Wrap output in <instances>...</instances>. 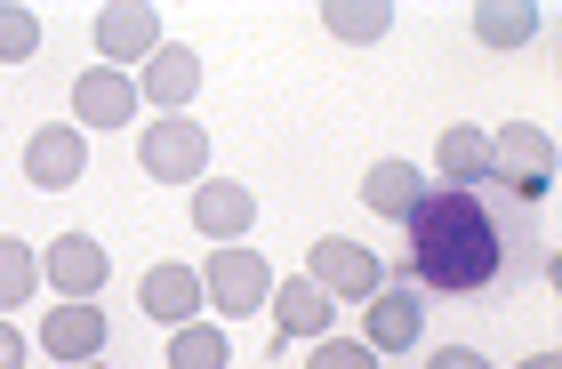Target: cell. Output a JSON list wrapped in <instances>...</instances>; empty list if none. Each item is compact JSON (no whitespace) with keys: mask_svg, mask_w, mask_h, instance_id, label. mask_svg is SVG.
I'll return each mask as SVG.
<instances>
[{"mask_svg":"<svg viewBox=\"0 0 562 369\" xmlns=\"http://www.w3.org/2000/svg\"><path fill=\"white\" fill-rule=\"evenodd\" d=\"M402 225H411V266H402V281H418V289L474 298V289H491L498 266H506L498 217L474 193H458V185H426V201Z\"/></svg>","mask_w":562,"mask_h":369,"instance_id":"1","label":"cell"},{"mask_svg":"<svg viewBox=\"0 0 562 369\" xmlns=\"http://www.w3.org/2000/svg\"><path fill=\"white\" fill-rule=\"evenodd\" d=\"M491 177L515 201H547L554 193V137H547L539 121H506L498 137H491Z\"/></svg>","mask_w":562,"mask_h":369,"instance_id":"2","label":"cell"},{"mask_svg":"<svg viewBox=\"0 0 562 369\" xmlns=\"http://www.w3.org/2000/svg\"><path fill=\"white\" fill-rule=\"evenodd\" d=\"M201 298H210L217 313H258L273 298V266H266V249H249V242H217L210 257H201Z\"/></svg>","mask_w":562,"mask_h":369,"instance_id":"3","label":"cell"},{"mask_svg":"<svg viewBox=\"0 0 562 369\" xmlns=\"http://www.w3.org/2000/svg\"><path fill=\"white\" fill-rule=\"evenodd\" d=\"M137 169L161 177V185H201V169H210V128H201L193 113H161L145 121L137 137Z\"/></svg>","mask_w":562,"mask_h":369,"instance_id":"4","label":"cell"},{"mask_svg":"<svg viewBox=\"0 0 562 369\" xmlns=\"http://www.w3.org/2000/svg\"><path fill=\"white\" fill-rule=\"evenodd\" d=\"M305 281L322 289V298H378V289H386V266H378V257L362 249V242H338V233H322L314 249H305Z\"/></svg>","mask_w":562,"mask_h":369,"instance_id":"5","label":"cell"},{"mask_svg":"<svg viewBox=\"0 0 562 369\" xmlns=\"http://www.w3.org/2000/svg\"><path fill=\"white\" fill-rule=\"evenodd\" d=\"M193 233L201 242H249L258 233V193L241 177H201L193 185Z\"/></svg>","mask_w":562,"mask_h":369,"instance_id":"6","label":"cell"},{"mask_svg":"<svg viewBox=\"0 0 562 369\" xmlns=\"http://www.w3.org/2000/svg\"><path fill=\"white\" fill-rule=\"evenodd\" d=\"M153 48H161V9H145V0H113V9H97V57L113 72L145 65Z\"/></svg>","mask_w":562,"mask_h":369,"instance_id":"7","label":"cell"},{"mask_svg":"<svg viewBox=\"0 0 562 369\" xmlns=\"http://www.w3.org/2000/svg\"><path fill=\"white\" fill-rule=\"evenodd\" d=\"M81 169H89V137H81L72 121H48V128H33V137H24V177H33L41 193L81 185Z\"/></svg>","mask_w":562,"mask_h":369,"instance_id":"8","label":"cell"},{"mask_svg":"<svg viewBox=\"0 0 562 369\" xmlns=\"http://www.w3.org/2000/svg\"><path fill=\"white\" fill-rule=\"evenodd\" d=\"M105 273H113V257L97 249L89 233H65V242L41 249V281L57 289V298H97V289H105Z\"/></svg>","mask_w":562,"mask_h":369,"instance_id":"9","label":"cell"},{"mask_svg":"<svg viewBox=\"0 0 562 369\" xmlns=\"http://www.w3.org/2000/svg\"><path fill=\"white\" fill-rule=\"evenodd\" d=\"M362 305H370V313H362V346H370V354H411V346H418L426 305H418L402 281H386V289H378V298H362Z\"/></svg>","mask_w":562,"mask_h":369,"instance_id":"10","label":"cell"},{"mask_svg":"<svg viewBox=\"0 0 562 369\" xmlns=\"http://www.w3.org/2000/svg\"><path fill=\"white\" fill-rule=\"evenodd\" d=\"M193 89H201V57H193V48H177V41H161V48H153V57L137 65V104L186 113V104H193Z\"/></svg>","mask_w":562,"mask_h":369,"instance_id":"11","label":"cell"},{"mask_svg":"<svg viewBox=\"0 0 562 369\" xmlns=\"http://www.w3.org/2000/svg\"><path fill=\"white\" fill-rule=\"evenodd\" d=\"M41 346L57 354V361H97V354H105V313H97L89 298L48 305L41 313Z\"/></svg>","mask_w":562,"mask_h":369,"instance_id":"12","label":"cell"},{"mask_svg":"<svg viewBox=\"0 0 562 369\" xmlns=\"http://www.w3.org/2000/svg\"><path fill=\"white\" fill-rule=\"evenodd\" d=\"M72 113H81V128H130L137 113V81L113 65H89L81 81H72Z\"/></svg>","mask_w":562,"mask_h":369,"instance_id":"13","label":"cell"},{"mask_svg":"<svg viewBox=\"0 0 562 369\" xmlns=\"http://www.w3.org/2000/svg\"><path fill=\"white\" fill-rule=\"evenodd\" d=\"M137 305L153 313V322L186 329V322H193V305H210V298H201V273H193V266H153V273L137 281Z\"/></svg>","mask_w":562,"mask_h":369,"instance_id":"14","label":"cell"},{"mask_svg":"<svg viewBox=\"0 0 562 369\" xmlns=\"http://www.w3.org/2000/svg\"><path fill=\"white\" fill-rule=\"evenodd\" d=\"M434 169H442V185L474 193V185L491 177V137H482L474 121H450V128H442V145H434Z\"/></svg>","mask_w":562,"mask_h":369,"instance_id":"15","label":"cell"},{"mask_svg":"<svg viewBox=\"0 0 562 369\" xmlns=\"http://www.w3.org/2000/svg\"><path fill=\"white\" fill-rule=\"evenodd\" d=\"M273 322H281V337H329V313H338V305H329L322 298V289L314 281H305V273H290V281H273Z\"/></svg>","mask_w":562,"mask_h":369,"instance_id":"16","label":"cell"},{"mask_svg":"<svg viewBox=\"0 0 562 369\" xmlns=\"http://www.w3.org/2000/svg\"><path fill=\"white\" fill-rule=\"evenodd\" d=\"M362 201L378 209V217H411V209L426 201V177H418L411 161H378V169L362 177Z\"/></svg>","mask_w":562,"mask_h":369,"instance_id":"17","label":"cell"},{"mask_svg":"<svg viewBox=\"0 0 562 369\" xmlns=\"http://www.w3.org/2000/svg\"><path fill=\"white\" fill-rule=\"evenodd\" d=\"M539 33V9H522V0H482L474 9V41L482 48H522Z\"/></svg>","mask_w":562,"mask_h":369,"instance_id":"18","label":"cell"},{"mask_svg":"<svg viewBox=\"0 0 562 369\" xmlns=\"http://www.w3.org/2000/svg\"><path fill=\"white\" fill-rule=\"evenodd\" d=\"M234 361V346H225V329L217 322H186V329H169V369H225Z\"/></svg>","mask_w":562,"mask_h":369,"instance_id":"19","label":"cell"},{"mask_svg":"<svg viewBox=\"0 0 562 369\" xmlns=\"http://www.w3.org/2000/svg\"><path fill=\"white\" fill-rule=\"evenodd\" d=\"M33 289H41V257H33V242H9V233H0V313L24 305Z\"/></svg>","mask_w":562,"mask_h":369,"instance_id":"20","label":"cell"},{"mask_svg":"<svg viewBox=\"0 0 562 369\" xmlns=\"http://www.w3.org/2000/svg\"><path fill=\"white\" fill-rule=\"evenodd\" d=\"M41 48V16L16 9V0H0V65H24Z\"/></svg>","mask_w":562,"mask_h":369,"instance_id":"21","label":"cell"},{"mask_svg":"<svg viewBox=\"0 0 562 369\" xmlns=\"http://www.w3.org/2000/svg\"><path fill=\"white\" fill-rule=\"evenodd\" d=\"M322 24H329V33H338V41H386V9H346V0H329V9H322Z\"/></svg>","mask_w":562,"mask_h":369,"instance_id":"22","label":"cell"},{"mask_svg":"<svg viewBox=\"0 0 562 369\" xmlns=\"http://www.w3.org/2000/svg\"><path fill=\"white\" fill-rule=\"evenodd\" d=\"M305 369H378V354L362 346V337H314V361Z\"/></svg>","mask_w":562,"mask_h":369,"instance_id":"23","label":"cell"},{"mask_svg":"<svg viewBox=\"0 0 562 369\" xmlns=\"http://www.w3.org/2000/svg\"><path fill=\"white\" fill-rule=\"evenodd\" d=\"M426 369H491V361H482V354H474V346H442V354H434V361H426Z\"/></svg>","mask_w":562,"mask_h":369,"instance_id":"24","label":"cell"},{"mask_svg":"<svg viewBox=\"0 0 562 369\" xmlns=\"http://www.w3.org/2000/svg\"><path fill=\"white\" fill-rule=\"evenodd\" d=\"M0 369H24V337L9 329V313H0Z\"/></svg>","mask_w":562,"mask_h":369,"instance_id":"25","label":"cell"},{"mask_svg":"<svg viewBox=\"0 0 562 369\" xmlns=\"http://www.w3.org/2000/svg\"><path fill=\"white\" fill-rule=\"evenodd\" d=\"M522 369H562V361H554V354H530V361H522Z\"/></svg>","mask_w":562,"mask_h":369,"instance_id":"26","label":"cell"},{"mask_svg":"<svg viewBox=\"0 0 562 369\" xmlns=\"http://www.w3.org/2000/svg\"><path fill=\"white\" fill-rule=\"evenodd\" d=\"M72 369H105V361H72Z\"/></svg>","mask_w":562,"mask_h":369,"instance_id":"27","label":"cell"}]
</instances>
